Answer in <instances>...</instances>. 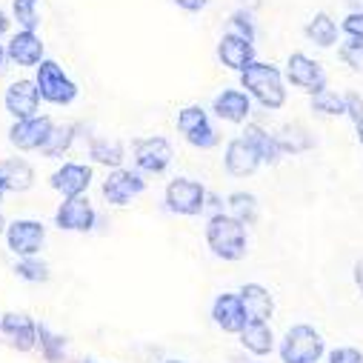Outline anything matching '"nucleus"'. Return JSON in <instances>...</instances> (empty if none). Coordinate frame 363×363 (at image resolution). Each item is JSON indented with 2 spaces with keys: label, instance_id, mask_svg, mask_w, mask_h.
I'll return each instance as SVG.
<instances>
[{
  "label": "nucleus",
  "instance_id": "obj_45",
  "mask_svg": "<svg viewBox=\"0 0 363 363\" xmlns=\"http://www.w3.org/2000/svg\"><path fill=\"white\" fill-rule=\"evenodd\" d=\"M0 235H6V220H4V215H0Z\"/></svg>",
  "mask_w": 363,
  "mask_h": 363
},
{
  "label": "nucleus",
  "instance_id": "obj_29",
  "mask_svg": "<svg viewBox=\"0 0 363 363\" xmlns=\"http://www.w3.org/2000/svg\"><path fill=\"white\" fill-rule=\"evenodd\" d=\"M229 215H235L240 223H255L257 220V198L249 192H232L229 195Z\"/></svg>",
  "mask_w": 363,
  "mask_h": 363
},
{
  "label": "nucleus",
  "instance_id": "obj_10",
  "mask_svg": "<svg viewBox=\"0 0 363 363\" xmlns=\"http://www.w3.org/2000/svg\"><path fill=\"white\" fill-rule=\"evenodd\" d=\"M52 132H55V123L43 115H35V118L15 121V126L9 129V140L21 152H32V149H43L49 143Z\"/></svg>",
  "mask_w": 363,
  "mask_h": 363
},
{
  "label": "nucleus",
  "instance_id": "obj_47",
  "mask_svg": "<svg viewBox=\"0 0 363 363\" xmlns=\"http://www.w3.org/2000/svg\"><path fill=\"white\" fill-rule=\"evenodd\" d=\"M357 140H360V146H363V126H357Z\"/></svg>",
  "mask_w": 363,
  "mask_h": 363
},
{
  "label": "nucleus",
  "instance_id": "obj_50",
  "mask_svg": "<svg viewBox=\"0 0 363 363\" xmlns=\"http://www.w3.org/2000/svg\"><path fill=\"white\" fill-rule=\"evenodd\" d=\"M166 363H186V360H166Z\"/></svg>",
  "mask_w": 363,
  "mask_h": 363
},
{
  "label": "nucleus",
  "instance_id": "obj_12",
  "mask_svg": "<svg viewBox=\"0 0 363 363\" xmlns=\"http://www.w3.org/2000/svg\"><path fill=\"white\" fill-rule=\"evenodd\" d=\"M146 189V180L140 172H129V169H115L106 180H104V198L112 206H126L135 195H140Z\"/></svg>",
  "mask_w": 363,
  "mask_h": 363
},
{
  "label": "nucleus",
  "instance_id": "obj_37",
  "mask_svg": "<svg viewBox=\"0 0 363 363\" xmlns=\"http://www.w3.org/2000/svg\"><path fill=\"white\" fill-rule=\"evenodd\" d=\"M340 32H343L346 38L363 40V12H349V15L340 21Z\"/></svg>",
  "mask_w": 363,
  "mask_h": 363
},
{
  "label": "nucleus",
  "instance_id": "obj_28",
  "mask_svg": "<svg viewBox=\"0 0 363 363\" xmlns=\"http://www.w3.org/2000/svg\"><path fill=\"white\" fill-rule=\"evenodd\" d=\"M309 104H312V109H315L318 115H326V118H340V115H346V101H343V95L329 92V89H320V92H315Z\"/></svg>",
  "mask_w": 363,
  "mask_h": 363
},
{
  "label": "nucleus",
  "instance_id": "obj_30",
  "mask_svg": "<svg viewBox=\"0 0 363 363\" xmlns=\"http://www.w3.org/2000/svg\"><path fill=\"white\" fill-rule=\"evenodd\" d=\"M38 6H40V0H12V15H15V21H18L21 29L35 32L40 26Z\"/></svg>",
  "mask_w": 363,
  "mask_h": 363
},
{
  "label": "nucleus",
  "instance_id": "obj_31",
  "mask_svg": "<svg viewBox=\"0 0 363 363\" xmlns=\"http://www.w3.org/2000/svg\"><path fill=\"white\" fill-rule=\"evenodd\" d=\"M38 340H40V349H43V357L49 363H60L63 354H66V340L60 335H55L49 326H38Z\"/></svg>",
  "mask_w": 363,
  "mask_h": 363
},
{
  "label": "nucleus",
  "instance_id": "obj_15",
  "mask_svg": "<svg viewBox=\"0 0 363 363\" xmlns=\"http://www.w3.org/2000/svg\"><path fill=\"white\" fill-rule=\"evenodd\" d=\"M92 184V166L86 163H63L52 174V189L60 192L63 198H77Z\"/></svg>",
  "mask_w": 363,
  "mask_h": 363
},
{
  "label": "nucleus",
  "instance_id": "obj_2",
  "mask_svg": "<svg viewBox=\"0 0 363 363\" xmlns=\"http://www.w3.org/2000/svg\"><path fill=\"white\" fill-rule=\"evenodd\" d=\"M206 243L215 257L220 260H240L246 255L249 238H246V223H240L235 215H212L206 223Z\"/></svg>",
  "mask_w": 363,
  "mask_h": 363
},
{
  "label": "nucleus",
  "instance_id": "obj_24",
  "mask_svg": "<svg viewBox=\"0 0 363 363\" xmlns=\"http://www.w3.org/2000/svg\"><path fill=\"white\" fill-rule=\"evenodd\" d=\"M243 138H246V143L260 155L263 163H278V160L284 157V149H281L278 138L272 135V132H266L263 126H257V123L246 126V129H243Z\"/></svg>",
  "mask_w": 363,
  "mask_h": 363
},
{
  "label": "nucleus",
  "instance_id": "obj_46",
  "mask_svg": "<svg viewBox=\"0 0 363 363\" xmlns=\"http://www.w3.org/2000/svg\"><path fill=\"white\" fill-rule=\"evenodd\" d=\"M4 195H6V186H4V180H0V201H4Z\"/></svg>",
  "mask_w": 363,
  "mask_h": 363
},
{
  "label": "nucleus",
  "instance_id": "obj_43",
  "mask_svg": "<svg viewBox=\"0 0 363 363\" xmlns=\"http://www.w3.org/2000/svg\"><path fill=\"white\" fill-rule=\"evenodd\" d=\"M6 32H9V18L4 9H0V35H6Z\"/></svg>",
  "mask_w": 363,
  "mask_h": 363
},
{
  "label": "nucleus",
  "instance_id": "obj_27",
  "mask_svg": "<svg viewBox=\"0 0 363 363\" xmlns=\"http://www.w3.org/2000/svg\"><path fill=\"white\" fill-rule=\"evenodd\" d=\"M275 138H278V143H281L284 155H286V152H289V155H301V152H306V149H312V146H315L312 135H309L303 126H298V123H286Z\"/></svg>",
  "mask_w": 363,
  "mask_h": 363
},
{
  "label": "nucleus",
  "instance_id": "obj_3",
  "mask_svg": "<svg viewBox=\"0 0 363 363\" xmlns=\"http://www.w3.org/2000/svg\"><path fill=\"white\" fill-rule=\"evenodd\" d=\"M163 203L172 215H184V218H195V215H203V206H206V186L201 180H192V177H174L166 184V195H163Z\"/></svg>",
  "mask_w": 363,
  "mask_h": 363
},
{
  "label": "nucleus",
  "instance_id": "obj_23",
  "mask_svg": "<svg viewBox=\"0 0 363 363\" xmlns=\"http://www.w3.org/2000/svg\"><path fill=\"white\" fill-rule=\"evenodd\" d=\"M303 35H306V40H309V43H315L318 49H332V46H337L340 26L335 23V18H332V15L318 12V15H312V18H309V23H306Z\"/></svg>",
  "mask_w": 363,
  "mask_h": 363
},
{
  "label": "nucleus",
  "instance_id": "obj_4",
  "mask_svg": "<svg viewBox=\"0 0 363 363\" xmlns=\"http://www.w3.org/2000/svg\"><path fill=\"white\" fill-rule=\"evenodd\" d=\"M35 83L40 89V98L46 104H55V106H69L74 98H77V86L74 80L60 69L57 60H40L38 63V74H35Z\"/></svg>",
  "mask_w": 363,
  "mask_h": 363
},
{
  "label": "nucleus",
  "instance_id": "obj_32",
  "mask_svg": "<svg viewBox=\"0 0 363 363\" xmlns=\"http://www.w3.org/2000/svg\"><path fill=\"white\" fill-rule=\"evenodd\" d=\"M15 272H18L23 281H29V284H43V281L49 278V266H46L43 260H38V255L21 257V260L15 263Z\"/></svg>",
  "mask_w": 363,
  "mask_h": 363
},
{
  "label": "nucleus",
  "instance_id": "obj_19",
  "mask_svg": "<svg viewBox=\"0 0 363 363\" xmlns=\"http://www.w3.org/2000/svg\"><path fill=\"white\" fill-rule=\"evenodd\" d=\"M0 335L21 352H29L38 343V326L26 315H18V312H6L0 318Z\"/></svg>",
  "mask_w": 363,
  "mask_h": 363
},
{
  "label": "nucleus",
  "instance_id": "obj_48",
  "mask_svg": "<svg viewBox=\"0 0 363 363\" xmlns=\"http://www.w3.org/2000/svg\"><path fill=\"white\" fill-rule=\"evenodd\" d=\"M4 57H6V49H4V46H0V66H4Z\"/></svg>",
  "mask_w": 363,
  "mask_h": 363
},
{
  "label": "nucleus",
  "instance_id": "obj_34",
  "mask_svg": "<svg viewBox=\"0 0 363 363\" xmlns=\"http://www.w3.org/2000/svg\"><path fill=\"white\" fill-rule=\"evenodd\" d=\"M229 23H232V32L235 35H240V38H246V40H252L255 43V35H257V26H255V12L252 9H235L232 15H229Z\"/></svg>",
  "mask_w": 363,
  "mask_h": 363
},
{
  "label": "nucleus",
  "instance_id": "obj_44",
  "mask_svg": "<svg viewBox=\"0 0 363 363\" xmlns=\"http://www.w3.org/2000/svg\"><path fill=\"white\" fill-rule=\"evenodd\" d=\"M240 6H243V9H252V12H255V9L260 6V0H240Z\"/></svg>",
  "mask_w": 363,
  "mask_h": 363
},
{
  "label": "nucleus",
  "instance_id": "obj_13",
  "mask_svg": "<svg viewBox=\"0 0 363 363\" xmlns=\"http://www.w3.org/2000/svg\"><path fill=\"white\" fill-rule=\"evenodd\" d=\"M40 101H43V98H40V89H38L35 80H15V83L6 89V112H9L15 121L35 118Z\"/></svg>",
  "mask_w": 363,
  "mask_h": 363
},
{
  "label": "nucleus",
  "instance_id": "obj_17",
  "mask_svg": "<svg viewBox=\"0 0 363 363\" xmlns=\"http://www.w3.org/2000/svg\"><path fill=\"white\" fill-rule=\"evenodd\" d=\"M218 60L232 72H243L255 60V43L240 38V35H235V32H229V35H223L218 40Z\"/></svg>",
  "mask_w": 363,
  "mask_h": 363
},
{
  "label": "nucleus",
  "instance_id": "obj_7",
  "mask_svg": "<svg viewBox=\"0 0 363 363\" xmlns=\"http://www.w3.org/2000/svg\"><path fill=\"white\" fill-rule=\"evenodd\" d=\"M132 152H135V166L146 174H163L172 163V143L160 135L135 140Z\"/></svg>",
  "mask_w": 363,
  "mask_h": 363
},
{
  "label": "nucleus",
  "instance_id": "obj_39",
  "mask_svg": "<svg viewBox=\"0 0 363 363\" xmlns=\"http://www.w3.org/2000/svg\"><path fill=\"white\" fill-rule=\"evenodd\" d=\"M172 4L177 6V9H184V12H203L206 6H209V0H172Z\"/></svg>",
  "mask_w": 363,
  "mask_h": 363
},
{
  "label": "nucleus",
  "instance_id": "obj_49",
  "mask_svg": "<svg viewBox=\"0 0 363 363\" xmlns=\"http://www.w3.org/2000/svg\"><path fill=\"white\" fill-rule=\"evenodd\" d=\"M235 363H252V360H246V357H235Z\"/></svg>",
  "mask_w": 363,
  "mask_h": 363
},
{
  "label": "nucleus",
  "instance_id": "obj_42",
  "mask_svg": "<svg viewBox=\"0 0 363 363\" xmlns=\"http://www.w3.org/2000/svg\"><path fill=\"white\" fill-rule=\"evenodd\" d=\"M349 12H363V0H343Z\"/></svg>",
  "mask_w": 363,
  "mask_h": 363
},
{
  "label": "nucleus",
  "instance_id": "obj_40",
  "mask_svg": "<svg viewBox=\"0 0 363 363\" xmlns=\"http://www.w3.org/2000/svg\"><path fill=\"white\" fill-rule=\"evenodd\" d=\"M203 212H209V218H212V215H220V212H223V201H220L218 195H209V192H206V206H203Z\"/></svg>",
  "mask_w": 363,
  "mask_h": 363
},
{
  "label": "nucleus",
  "instance_id": "obj_26",
  "mask_svg": "<svg viewBox=\"0 0 363 363\" xmlns=\"http://www.w3.org/2000/svg\"><path fill=\"white\" fill-rule=\"evenodd\" d=\"M89 157L101 166H112V169H121L123 163V143L118 140H106V138H92L89 143Z\"/></svg>",
  "mask_w": 363,
  "mask_h": 363
},
{
  "label": "nucleus",
  "instance_id": "obj_21",
  "mask_svg": "<svg viewBox=\"0 0 363 363\" xmlns=\"http://www.w3.org/2000/svg\"><path fill=\"white\" fill-rule=\"evenodd\" d=\"M240 301L246 306V318L249 323H269L272 320V312H275V301L272 295L260 286V284H246L240 289Z\"/></svg>",
  "mask_w": 363,
  "mask_h": 363
},
{
  "label": "nucleus",
  "instance_id": "obj_33",
  "mask_svg": "<svg viewBox=\"0 0 363 363\" xmlns=\"http://www.w3.org/2000/svg\"><path fill=\"white\" fill-rule=\"evenodd\" d=\"M74 132H77L74 126H55L49 143L43 146V155H46V157H60V155H66V149L72 146Z\"/></svg>",
  "mask_w": 363,
  "mask_h": 363
},
{
  "label": "nucleus",
  "instance_id": "obj_35",
  "mask_svg": "<svg viewBox=\"0 0 363 363\" xmlns=\"http://www.w3.org/2000/svg\"><path fill=\"white\" fill-rule=\"evenodd\" d=\"M340 60H343L349 69H354V72L363 74V40L346 38V40L340 43Z\"/></svg>",
  "mask_w": 363,
  "mask_h": 363
},
{
  "label": "nucleus",
  "instance_id": "obj_18",
  "mask_svg": "<svg viewBox=\"0 0 363 363\" xmlns=\"http://www.w3.org/2000/svg\"><path fill=\"white\" fill-rule=\"evenodd\" d=\"M212 112L226 123H243L252 115V98L240 89H223L212 101Z\"/></svg>",
  "mask_w": 363,
  "mask_h": 363
},
{
  "label": "nucleus",
  "instance_id": "obj_16",
  "mask_svg": "<svg viewBox=\"0 0 363 363\" xmlns=\"http://www.w3.org/2000/svg\"><path fill=\"white\" fill-rule=\"evenodd\" d=\"M260 163H263L260 155L246 143L243 135H240V138H232V140L226 143V152H223V169H226L232 177H249V174L257 172Z\"/></svg>",
  "mask_w": 363,
  "mask_h": 363
},
{
  "label": "nucleus",
  "instance_id": "obj_25",
  "mask_svg": "<svg viewBox=\"0 0 363 363\" xmlns=\"http://www.w3.org/2000/svg\"><path fill=\"white\" fill-rule=\"evenodd\" d=\"M240 343L252 354H269L275 349V335H272L269 323H246V329L240 332Z\"/></svg>",
  "mask_w": 363,
  "mask_h": 363
},
{
  "label": "nucleus",
  "instance_id": "obj_20",
  "mask_svg": "<svg viewBox=\"0 0 363 363\" xmlns=\"http://www.w3.org/2000/svg\"><path fill=\"white\" fill-rule=\"evenodd\" d=\"M6 55L18 66H38L43 60V40L35 32L21 29L18 35H12V40L6 46Z\"/></svg>",
  "mask_w": 363,
  "mask_h": 363
},
{
  "label": "nucleus",
  "instance_id": "obj_1",
  "mask_svg": "<svg viewBox=\"0 0 363 363\" xmlns=\"http://www.w3.org/2000/svg\"><path fill=\"white\" fill-rule=\"evenodd\" d=\"M240 83L249 92V98H255L263 109H281L286 104V77L278 66L252 60L240 72Z\"/></svg>",
  "mask_w": 363,
  "mask_h": 363
},
{
  "label": "nucleus",
  "instance_id": "obj_8",
  "mask_svg": "<svg viewBox=\"0 0 363 363\" xmlns=\"http://www.w3.org/2000/svg\"><path fill=\"white\" fill-rule=\"evenodd\" d=\"M292 86H298V89H303V92H309V95H315V92H320V89H326V72H323V66L318 63V60H312L309 55H303V52H295V55H289V60H286V74H284Z\"/></svg>",
  "mask_w": 363,
  "mask_h": 363
},
{
  "label": "nucleus",
  "instance_id": "obj_14",
  "mask_svg": "<svg viewBox=\"0 0 363 363\" xmlns=\"http://www.w3.org/2000/svg\"><path fill=\"white\" fill-rule=\"evenodd\" d=\"M212 320L218 323V329L232 332V335H240L246 329V323H249L246 306H243L240 295H232V292L218 295L215 303H212Z\"/></svg>",
  "mask_w": 363,
  "mask_h": 363
},
{
  "label": "nucleus",
  "instance_id": "obj_6",
  "mask_svg": "<svg viewBox=\"0 0 363 363\" xmlns=\"http://www.w3.org/2000/svg\"><path fill=\"white\" fill-rule=\"evenodd\" d=\"M177 132L184 135L186 143L195 146V149H212L220 140V135L212 126V121H209V115H206L203 106H186V109H180L177 112Z\"/></svg>",
  "mask_w": 363,
  "mask_h": 363
},
{
  "label": "nucleus",
  "instance_id": "obj_41",
  "mask_svg": "<svg viewBox=\"0 0 363 363\" xmlns=\"http://www.w3.org/2000/svg\"><path fill=\"white\" fill-rule=\"evenodd\" d=\"M354 284H357V289H360V295H363V260L354 263Z\"/></svg>",
  "mask_w": 363,
  "mask_h": 363
},
{
  "label": "nucleus",
  "instance_id": "obj_11",
  "mask_svg": "<svg viewBox=\"0 0 363 363\" xmlns=\"http://www.w3.org/2000/svg\"><path fill=\"white\" fill-rule=\"evenodd\" d=\"M95 206L89 203L83 195L77 198H63L60 209L55 212V223L63 229V232H89V229H95Z\"/></svg>",
  "mask_w": 363,
  "mask_h": 363
},
{
  "label": "nucleus",
  "instance_id": "obj_38",
  "mask_svg": "<svg viewBox=\"0 0 363 363\" xmlns=\"http://www.w3.org/2000/svg\"><path fill=\"white\" fill-rule=\"evenodd\" d=\"M329 363H363V354L352 346H340L329 354Z\"/></svg>",
  "mask_w": 363,
  "mask_h": 363
},
{
  "label": "nucleus",
  "instance_id": "obj_36",
  "mask_svg": "<svg viewBox=\"0 0 363 363\" xmlns=\"http://www.w3.org/2000/svg\"><path fill=\"white\" fill-rule=\"evenodd\" d=\"M343 101H346V118L354 123V129L363 126V98L357 92H346Z\"/></svg>",
  "mask_w": 363,
  "mask_h": 363
},
{
  "label": "nucleus",
  "instance_id": "obj_5",
  "mask_svg": "<svg viewBox=\"0 0 363 363\" xmlns=\"http://www.w3.org/2000/svg\"><path fill=\"white\" fill-rule=\"evenodd\" d=\"M323 337L306 326V323H298L286 332L284 343H281V360L284 363H318L323 357Z\"/></svg>",
  "mask_w": 363,
  "mask_h": 363
},
{
  "label": "nucleus",
  "instance_id": "obj_9",
  "mask_svg": "<svg viewBox=\"0 0 363 363\" xmlns=\"http://www.w3.org/2000/svg\"><path fill=\"white\" fill-rule=\"evenodd\" d=\"M6 243L18 257H32V255H38L43 249L46 229H43L40 220H32V218L15 220V223L6 226Z\"/></svg>",
  "mask_w": 363,
  "mask_h": 363
},
{
  "label": "nucleus",
  "instance_id": "obj_22",
  "mask_svg": "<svg viewBox=\"0 0 363 363\" xmlns=\"http://www.w3.org/2000/svg\"><path fill=\"white\" fill-rule=\"evenodd\" d=\"M0 180H4L6 192H26L35 184V169L23 157H9L0 163Z\"/></svg>",
  "mask_w": 363,
  "mask_h": 363
}]
</instances>
